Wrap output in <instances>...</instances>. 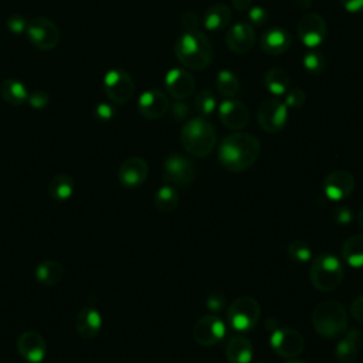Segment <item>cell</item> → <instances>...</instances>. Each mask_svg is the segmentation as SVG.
Instances as JSON below:
<instances>
[{
	"instance_id": "6da1fadb",
	"label": "cell",
	"mask_w": 363,
	"mask_h": 363,
	"mask_svg": "<svg viewBox=\"0 0 363 363\" xmlns=\"http://www.w3.org/2000/svg\"><path fill=\"white\" fill-rule=\"evenodd\" d=\"M259 153V140L248 132L237 130L221 140L218 160L228 172L240 173L250 169L257 162Z\"/></svg>"
},
{
	"instance_id": "7a4b0ae2",
	"label": "cell",
	"mask_w": 363,
	"mask_h": 363,
	"mask_svg": "<svg viewBox=\"0 0 363 363\" xmlns=\"http://www.w3.org/2000/svg\"><path fill=\"white\" fill-rule=\"evenodd\" d=\"M177 60L189 69L201 71L213 58V48L208 38L197 31H184L174 44Z\"/></svg>"
},
{
	"instance_id": "3957f363",
	"label": "cell",
	"mask_w": 363,
	"mask_h": 363,
	"mask_svg": "<svg viewBox=\"0 0 363 363\" xmlns=\"http://www.w3.org/2000/svg\"><path fill=\"white\" fill-rule=\"evenodd\" d=\"M184 150L196 157L208 156L217 143V130L204 118H193L184 123L180 132Z\"/></svg>"
},
{
	"instance_id": "277c9868",
	"label": "cell",
	"mask_w": 363,
	"mask_h": 363,
	"mask_svg": "<svg viewBox=\"0 0 363 363\" xmlns=\"http://www.w3.org/2000/svg\"><path fill=\"white\" fill-rule=\"evenodd\" d=\"M315 330L326 339H335L346 333L347 315L345 308L336 301H323L312 312Z\"/></svg>"
},
{
	"instance_id": "5b68a950",
	"label": "cell",
	"mask_w": 363,
	"mask_h": 363,
	"mask_svg": "<svg viewBox=\"0 0 363 363\" xmlns=\"http://www.w3.org/2000/svg\"><path fill=\"white\" fill-rule=\"evenodd\" d=\"M343 275L345 269L342 262L339 261V258L329 252L316 255L309 269L312 285L322 292L336 289L342 284Z\"/></svg>"
},
{
	"instance_id": "8992f818",
	"label": "cell",
	"mask_w": 363,
	"mask_h": 363,
	"mask_svg": "<svg viewBox=\"0 0 363 363\" xmlns=\"http://www.w3.org/2000/svg\"><path fill=\"white\" fill-rule=\"evenodd\" d=\"M261 315V308L257 299L251 296L237 298L228 308L227 319L233 329L238 332L251 330Z\"/></svg>"
},
{
	"instance_id": "52a82bcc",
	"label": "cell",
	"mask_w": 363,
	"mask_h": 363,
	"mask_svg": "<svg viewBox=\"0 0 363 363\" xmlns=\"http://www.w3.org/2000/svg\"><path fill=\"white\" fill-rule=\"evenodd\" d=\"M27 37L30 43L43 51L55 48L60 43V30L54 21L45 17H35L27 24Z\"/></svg>"
},
{
	"instance_id": "ba28073f",
	"label": "cell",
	"mask_w": 363,
	"mask_h": 363,
	"mask_svg": "<svg viewBox=\"0 0 363 363\" xmlns=\"http://www.w3.org/2000/svg\"><path fill=\"white\" fill-rule=\"evenodd\" d=\"M104 91L111 102L122 105L133 96L135 84L126 71L113 68L104 77Z\"/></svg>"
},
{
	"instance_id": "9c48e42d",
	"label": "cell",
	"mask_w": 363,
	"mask_h": 363,
	"mask_svg": "<svg viewBox=\"0 0 363 363\" xmlns=\"http://www.w3.org/2000/svg\"><path fill=\"white\" fill-rule=\"evenodd\" d=\"M257 121L262 130L269 133L279 132L288 122V106L279 99H267L258 108Z\"/></svg>"
},
{
	"instance_id": "30bf717a",
	"label": "cell",
	"mask_w": 363,
	"mask_h": 363,
	"mask_svg": "<svg viewBox=\"0 0 363 363\" xmlns=\"http://www.w3.org/2000/svg\"><path fill=\"white\" fill-rule=\"evenodd\" d=\"M196 177L193 162L179 153L169 155L163 163V179L174 186H187Z\"/></svg>"
},
{
	"instance_id": "8fae6325",
	"label": "cell",
	"mask_w": 363,
	"mask_h": 363,
	"mask_svg": "<svg viewBox=\"0 0 363 363\" xmlns=\"http://www.w3.org/2000/svg\"><path fill=\"white\" fill-rule=\"evenodd\" d=\"M269 343L274 352L284 359L298 357L305 346L302 335L291 328L275 329L269 337Z\"/></svg>"
},
{
	"instance_id": "7c38bea8",
	"label": "cell",
	"mask_w": 363,
	"mask_h": 363,
	"mask_svg": "<svg viewBox=\"0 0 363 363\" xmlns=\"http://www.w3.org/2000/svg\"><path fill=\"white\" fill-rule=\"evenodd\" d=\"M328 28L322 16L318 13H306L299 18L298 35L303 45L308 48H316L325 41Z\"/></svg>"
},
{
	"instance_id": "4fadbf2b",
	"label": "cell",
	"mask_w": 363,
	"mask_h": 363,
	"mask_svg": "<svg viewBox=\"0 0 363 363\" xmlns=\"http://www.w3.org/2000/svg\"><path fill=\"white\" fill-rule=\"evenodd\" d=\"M225 335V325L217 315H206L193 326V337L201 346H213Z\"/></svg>"
},
{
	"instance_id": "5bb4252c",
	"label": "cell",
	"mask_w": 363,
	"mask_h": 363,
	"mask_svg": "<svg viewBox=\"0 0 363 363\" xmlns=\"http://www.w3.org/2000/svg\"><path fill=\"white\" fill-rule=\"evenodd\" d=\"M218 118L225 128L240 130L248 125L250 112L241 101L227 98L218 106Z\"/></svg>"
},
{
	"instance_id": "9a60e30c",
	"label": "cell",
	"mask_w": 363,
	"mask_h": 363,
	"mask_svg": "<svg viewBox=\"0 0 363 363\" xmlns=\"http://www.w3.org/2000/svg\"><path fill=\"white\" fill-rule=\"evenodd\" d=\"M164 86L167 94L176 101H184L196 88L193 75L183 68H172L164 77Z\"/></svg>"
},
{
	"instance_id": "2e32d148",
	"label": "cell",
	"mask_w": 363,
	"mask_h": 363,
	"mask_svg": "<svg viewBox=\"0 0 363 363\" xmlns=\"http://www.w3.org/2000/svg\"><path fill=\"white\" fill-rule=\"evenodd\" d=\"M354 187V177L347 170H335L323 180V193L329 200L339 201L346 199Z\"/></svg>"
},
{
	"instance_id": "e0dca14e",
	"label": "cell",
	"mask_w": 363,
	"mask_h": 363,
	"mask_svg": "<svg viewBox=\"0 0 363 363\" xmlns=\"http://www.w3.org/2000/svg\"><path fill=\"white\" fill-rule=\"evenodd\" d=\"M149 174V166L145 159L139 156H132L122 162L118 170V179L122 186L128 189L139 187Z\"/></svg>"
},
{
	"instance_id": "ac0fdd59",
	"label": "cell",
	"mask_w": 363,
	"mask_h": 363,
	"mask_svg": "<svg viewBox=\"0 0 363 363\" xmlns=\"http://www.w3.org/2000/svg\"><path fill=\"white\" fill-rule=\"evenodd\" d=\"M17 352L28 363H41L47 353V343L40 333L27 330L17 340Z\"/></svg>"
},
{
	"instance_id": "d6986e66",
	"label": "cell",
	"mask_w": 363,
	"mask_h": 363,
	"mask_svg": "<svg viewBox=\"0 0 363 363\" xmlns=\"http://www.w3.org/2000/svg\"><path fill=\"white\" fill-rule=\"evenodd\" d=\"M169 109L167 96L159 89H147L138 99V111L146 119H159Z\"/></svg>"
},
{
	"instance_id": "ffe728a7",
	"label": "cell",
	"mask_w": 363,
	"mask_h": 363,
	"mask_svg": "<svg viewBox=\"0 0 363 363\" xmlns=\"http://www.w3.org/2000/svg\"><path fill=\"white\" fill-rule=\"evenodd\" d=\"M225 43L228 48L235 54L248 52L255 43V34H254L252 26L242 21L235 23L234 26L230 27L225 35Z\"/></svg>"
},
{
	"instance_id": "44dd1931",
	"label": "cell",
	"mask_w": 363,
	"mask_h": 363,
	"mask_svg": "<svg viewBox=\"0 0 363 363\" xmlns=\"http://www.w3.org/2000/svg\"><path fill=\"white\" fill-rule=\"evenodd\" d=\"M102 328V316L94 306H85L75 316V330L84 339L95 337Z\"/></svg>"
},
{
	"instance_id": "7402d4cb",
	"label": "cell",
	"mask_w": 363,
	"mask_h": 363,
	"mask_svg": "<svg viewBox=\"0 0 363 363\" xmlns=\"http://www.w3.org/2000/svg\"><path fill=\"white\" fill-rule=\"evenodd\" d=\"M292 38L288 31L279 27L267 30L259 41L261 50L268 55H281L289 50Z\"/></svg>"
},
{
	"instance_id": "603a6c76",
	"label": "cell",
	"mask_w": 363,
	"mask_h": 363,
	"mask_svg": "<svg viewBox=\"0 0 363 363\" xmlns=\"http://www.w3.org/2000/svg\"><path fill=\"white\" fill-rule=\"evenodd\" d=\"M360 333L352 329L346 336L337 343L335 349V357L339 363H354L359 356Z\"/></svg>"
},
{
	"instance_id": "cb8c5ba5",
	"label": "cell",
	"mask_w": 363,
	"mask_h": 363,
	"mask_svg": "<svg viewBox=\"0 0 363 363\" xmlns=\"http://www.w3.org/2000/svg\"><path fill=\"white\" fill-rule=\"evenodd\" d=\"M252 353V345L245 336H234L225 346V357L230 363H250Z\"/></svg>"
},
{
	"instance_id": "d4e9b609",
	"label": "cell",
	"mask_w": 363,
	"mask_h": 363,
	"mask_svg": "<svg viewBox=\"0 0 363 363\" xmlns=\"http://www.w3.org/2000/svg\"><path fill=\"white\" fill-rule=\"evenodd\" d=\"M231 17H233L231 9L223 3H217L206 10L204 27L210 31L224 30L230 24Z\"/></svg>"
},
{
	"instance_id": "484cf974",
	"label": "cell",
	"mask_w": 363,
	"mask_h": 363,
	"mask_svg": "<svg viewBox=\"0 0 363 363\" xmlns=\"http://www.w3.org/2000/svg\"><path fill=\"white\" fill-rule=\"evenodd\" d=\"M64 275V268L58 261L45 259L40 262L34 269L35 279L45 286H52L61 281Z\"/></svg>"
},
{
	"instance_id": "4316f807",
	"label": "cell",
	"mask_w": 363,
	"mask_h": 363,
	"mask_svg": "<svg viewBox=\"0 0 363 363\" xmlns=\"http://www.w3.org/2000/svg\"><path fill=\"white\" fill-rule=\"evenodd\" d=\"M0 95L10 105H21L28 99V91L26 85L17 78H6L0 84Z\"/></svg>"
},
{
	"instance_id": "83f0119b",
	"label": "cell",
	"mask_w": 363,
	"mask_h": 363,
	"mask_svg": "<svg viewBox=\"0 0 363 363\" xmlns=\"http://www.w3.org/2000/svg\"><path fill=\"white\" fill-rule=\"evenodd\" d=\"M74 180L69 174L67 173H58L55 174L50 183H48V194L52 200L55 201H65L68 199H71V196L74 194Z\"/></svg>"
},
{
	"instance_id": "f1b7e54d",
	"label": "cell",
	"mask_w": 363,
	"mask_h": 363,
	"mask_svg": "<svg viewBox=\"0 0 363 363\" xmlns=\"http://www.w3.org/2000/svg\"><path fill=\"white\" fill-rule=\"evenodd\" d=\"M342 257L346 264L353 268L363 267V234H354L345 240L342 245Z\"/></svg>"
},
{
	"instance_id": "f546056e",
	"label": "cell",
	"mask_w": 363,
	"mask_h": 363,
	"mask_svg": "<svg viewBox=\"0 0 363 363\" xmlns=\"http://www.w3.org/2000/svg\"><path fill=\"white\" fill-rule=\"evenodd\" d=\"M264 84L272 95L281 96L289 89L291 78L285 69L275 67V68H271L269 71H267V74L264 77Z\"/></svg>"
},
{
	"instance_id": "4dcf8cb0",
	"label": "cell",
	"mask_w": 363,
	"mask_h": 363,
	"mask_svg": "<svg viewBox=\"0 0 363 363\" xmlns=\"http://www.w3.org/2000/svg\"><path fill=\"white\" fill-rule=\"evenodd\" d=\"M216 86H217V91L220 92V95L227 99V98H233L238 94L240 81L234 72H231L228 69H223L217 74Z\"/></svg>"
},
{
	"instance_id": "1f68e13d",
	"label": "cell",
	"mask_w": 363,
	"mask_h": 363,
	"mask_svg": "<svg viewBox=\"0 0 363 363\" xmlns=\"http://www.w3.org/2000/svg\"><path fill=\"white\" fill-rule=\"evenodd\" d=\"M179 193L173 186H162L153 199V204L159 211H172L177 207Z\"/></svg>"
},
{
	"instance_id": "d6a6232c",
	"label": "cell",
	"mask_w": 363,
	"mask_h": 363,
	"mask_svg": "<svg viewBox=\"0 0 363 363\" xmlns=\"http://www.w3.org/2000/svg\"><path fill=\"white\" fill-rule=\"evenodd\" d=\"M194 106L196 111L201 115V116H208L214 112L216 106H217V101L216 96L213 95L211 91L208 89H201L197 95H196V101H194Z\"/></svg>"
},
{
	"instance_id": "836d02e7",
	"label": "cell",
	"mask_w": 363,
	"mask_h": 363,
	"mask_svg": "<svg viewBox=\"0 0 363 363\" xmlns=\"http://www.w3.org/2000/svg\"><path fill=\"white\" fill-rule=\"evenodd\" d=\"M286 251H288V255L296 262H306L312 258L311 247L308 245V242H305L302 240L291 241L286 247Z\"/></svg>"
},
{
	"instance_id": "e575fe53",
	"label": "cell",
	"mask_w": 363,
	"mask_h": 363,
	"mask_svg": "<svg viewBox=\"0 0 363 363\" xmlns=\"http://www.w3.org/2000/svg\"><path fill=\"white\" fill-rule=\"evenodd\" d=\"M325 58L316 51H309L302 58V65L309 74H319L325 69Z\"/></svg>"
},
{
	"instance_id": "d590c367",
	"label": "cell",
	"mask_w": 363,
	"mask_h": 363,
	"mask_svg": "<svg viewBox=\"0 0 363 363\" xmlns=\"http://www.w3.org/2000/svg\"><path fill=\"white\" fill-rule=\"evenodd\" d=\"M284 104L288 108H301L305 101H306V95L303 92V89L301 88H289L285 94H284Z\"/></svg>"
},
{
	"instance_id": "8d00e7d4",
	"label": "cell",
	"mask_w": 363,
	"mask_h": 363,
	"mask_svg": "<svg viewBox=\"0 0 363 363\" xmlns=\"http://www.w3.org/2000/svg\"><path fill=\"white\" fill-rule=\"evenodd\" d=\"M248 20L254 26H264L268 21V11L261 6H252L248 9Z\"/></svg>"
},
{
	"instance_id": "74e56055",
	"label": "cell",
	"mask_w": 363,
	"mask_h": 363,
	"mask_svg": "<svg viewBox=\"0 0 363 363\" xmlns=\"http://www.w3.org/2000/svg\"><path fill=\"white\" fill-rule=\"evenodd\" d=\"M27 24H28L27 20L21 14H11L6 21L9 31H11L14 34L24 33L27 30Z\"/></svg>"
},
{
	"instance_id": "f35d334b",
	"label": "cell",
	"mask_w": 363,
	"mask_h": 363,
	"mask_svg": "<svg viewBox=\"0 0 363 363\" xmlns=\"http://www.w3.org/2000/svg\"><path fill=\"white\" fill-rule=\"evenodd\" d=\"M28 104H30V106L31 108H34V109H41V108H44V106H47L48 105V101H50V96H48V94L45 92V91H43V89H35V91H33L31 94H28Z\"/></svg>"
},
{
	"instance_id": "ab89813d",
	"label": "cell",
	"mask_w": 363,
	"mask_h": 363,
	"mask_svg": "<svg viewBox=\"0 0 363 363\" xmlns=\"http://www.w3.org/2000/svg\"><path fill=\"white\" fill-rule=\"evenodd\" d=\"M180 23L186 31H197L200 21H199V16L193 10H187L182 14Z\"/></svg>"
},
{
	"instance_id": "60d3db41",
	"label": "cell",
	"mask_w": 363,
	"mask_h": 363,
	"mask_svg": "<svg viewBox=\"0 0 363 363\" xmlns=\"http://www.w3.org/2000/svg\"><path fill=\"white\" fill-rule=\"evenodd\" d=\"M224 303H225V296L221 292H217V291L211 292L207 298V302H206L207 308L213 312H217V311L223 309Z\"/></svg>"
},
{
	"instance_id": "b9f144b4",
	"label": "cell",
	"mask_w": 363,
	"mask_h": 363,
	"mask_svg": "<svg viewBox=\"0 0 363 363\" xmlns=\"http://www.w3.org/2000/svg\"><path fill=\"white\" fill-rule=\"evenodd\" d=\"M113 115H115V108L111 104L102 102L95 108V116L99 121H109L113 118Z\"/></svg>"
},
{
	"instance_id": "7bdbcfd3",
	"label": "cell",
	"mask_w": 363,
	"mask_h": 363,
	"mask_svg": "<svg viewBox=\"0 0 363 363\" xmlns=\"http://www.w3.org/2000/svg\"><path fill=\"white\" fill-rule=\"evenodd\" d=\"M350 312H352V316L354 318V320H357L359 323L363 325V295L357 296V298L352 302Z\"/></svg>"
},
{
	"instance_id": "ee69618b",
	"label": "cell",
	"mask_w": 363,
	"mask_h": 363,
	"mask_svg": "<svg viewBox=\"0 0 363 363\" xmlns=\"http://www.w3.org/2000/svg\"><path fill=\"white\" fill-rule=\"evenodd\" d=\"M333 218L339 223V224H349L353 218V214L350 211L349 207H339L335 210L333 213Z\"/></svg>"
},
{
	"instance_id": "f6af8a7d",
	"label": "cell",
	"mask_w": 363,
	"mask_h": 363,
	"mask_svg": "<svg viewBox=\"0 0 363 363\" xmlns=\"http://www.w3.org/2000/svg\"><path fill=\"white\" fill-rule=\"evenodd\" d=\"M189 112H190V108L183 101H177L172 105V113L176 119H184L189 115Z\"/></svg>"
},
{
	"instance_id": "bcb514c9",
	"label": "cell",
	"mask_w": 363,
	"mask_h": 363,
	"mask_svg": "<svg viewBox=\"0 0 363 363\" xmlns=\"http://www.w3.org/2000/svg\"><path fill=\"white\" fill-rule=\"evenodd\" d=\"M339 1L342 7L352 14L363 13V0H339Z\"/></svg>"
},
{
	"instance_id": "7dc6e473",
	"label": "cell",
	"mask_w": 363,
	"mask_h": 363,
	"mask_svg": "<svg viewBox=\"0 0 363 363\" xmlns=\"http://www.w3.org/2000/svg\"><path fill=\"white\" fill-rule=\"evenodd\" d=\"M233 6L238 11H247L251 7V0H231Z\"/></svg>"
},
{
	"instance_id": "c3c4849f",
	"label": "cell",
	"mask_w": 363,
	"mask_h": 363,
	"mask_svg": "<svg viewBox=\"0 0 363 363\" xmlns=\"http://www.w3.org/2000/svg\"><path fill=\"white\" fill-rule=\"evenodd\" d=\"M312 1L311 0H296V6L301 7L302 10H308L311 7Z\"/></svg>"
},
{
	"instance_id": "681fc988",
	"label": "cell",
	"mask_w": 363,
	"mask_h": 363,
	"mask_svg": "<svg viewBox=\"0 0 363 363\" xmlns=\"http://www.w3.org/2000/svg\"><path fill=\"white\" fill-rule=\"evenodd\" d=\"M357 224L363 228V207L360 208V211H359V214H357Z\"/></svg>"
},
{
	"instance_id": "f907efd6",
	"label": "cell",
	"mask_w": 363,
	"mask_h": 363,
	"mask_svg": "<svg viewBox=\"0 0 363 363\" xmlns=\"http://www.w3.org/2000/svg\"><path fill=\"white\" fill-rule=\"evenodd\" d=\"M288 363H305V362H303V360H294V359H292V360L288 362Z\"/></svg>"
},
{
	"instance_id": "816d5d0a",
	"label": "cell",
	"mask_w": 363,
	"mask_h": 363,
	"mask_svg": "<svg viewBox=\"0 0 363 363\" xmlns=\"http://www.w3.org/2000/svg\"><path fill=\"white\" fill-rule=\"evenodd\" d=\"M258 363H264V362H258Z\"/></svg>"
}]
</instances>
